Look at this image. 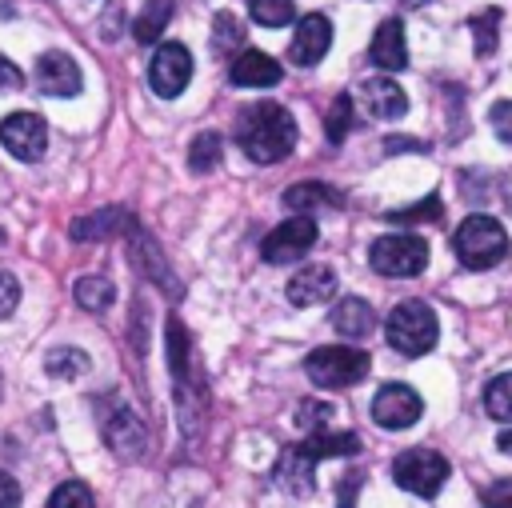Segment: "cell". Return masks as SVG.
<instances>
[{"mask_svg":"<svg viewBox=\"0 0 512 508\" xmlns=\"http://www.w3.org/2000/svg\"><path fill=\"white\" fill-rule=\"evenodd\" d=\"M496 444H500V452H512V432H500Z\"/></svg>","mask_w":512,"mask_h":508,"instance_id":"42","label":"cell"},{"mask_svg":"<svg viewBox=\"0 0 512 508\" xmlns=\"http://www.w3.org/2000/svg\"><path fill=\"white\" fill-rule=\"evenodd\" d=\"M236 144L256 164H276L296 148V120L284 104L260 100L236 116Z\"/></svg>","mask_w":512,"mask_h":508,"instance_id":"1","label":"cell"},{"mask_svg":"<svg viewBox=\"0 0 512 508\" xmlns=\"http://www.w3.org/2000/svg\"><path fill=\"white\" fill-rule=\"evenodd\" d=\"M352 124H356V104H352V96H348V92H340V96L332 100V108H328L324 132H328V140H332V144H344V136L352 132Z\"/></svg>","mask_w":512,"mask_h":508,"instance_id":"26","label":"cell"},{"mask_svg":"<svg viewBox=\"0 0 512 508\" xmlns=\"http://www.w3.org/2000/svg\"><path fill=\"white\" fill-rule=\"evenodd\" d=\"M452 248H456V256H460L464 268L480 272V268H492V264H500L508 256V232H504V224L496 216L476 212V216H468L456 228Z\"/></svg>","mask_w":512,"mask_h":508,"instance_id":"3","label":"cell"},{"mask_svg":"<svg viewBox=\"0 0 512 508\" xmlns=\"http://www.w3.org/2000/svg\"><path fill=\"white\" fill-rule=\"evenodd\" d=\"M328 416H332V408H328V404H320V400L300 404V428H316V424H324Z\"/></svg>","mask_w":512,"mask_h":508,"instance_id":"36","label":"cell"},{"mask_svg":"<svg viewBox=\"0 0 512 508\" xmlns=\"http://www.w3.org/2000/svg\"><path fill=\"white\" fill-rule=\"evenodd\" d=\"M168 20H172V0H148L144 12H140L136 24H132V36H136L140 44H156Z\"/></svg>","mask_w":512,"mask_h":508,"instance_id":"23","label":"cell"},{"mask_svg":"<svg viewBox=\"0 0 512 508\" xmlns=\"http://www.w3.org/2000/svg\"><path fill=\"white\" fill-rule=\"evenodd\" d=\"M420 412H424V400H420V392L408 388V384H384V388L372 396V420H376L380 428H388V432H400V428L416 424Z\"/></svg>","mask_w":512,"mask_h":508,"instance_id":"10","label":"cell"},{"mask_svg":"<svg viewBox=\"0 0 512 508\" xmlns=\"http://www.w3.org/2000/svg\"><path fill=\"white\" fill-rule=\"evenodd\" d=\"M240 40H244L240 20H236L232 12H216V20H212V48H216V52H232Z\"/></svg>","mask_w":512,"mask_h":508,"instance_id":"32","label":"cell"},{"mask_svg":"<svg viewBox=\"0 0 512 508\" xmlns=\"http://www.w3.org/2000/svg\"><path fill=\"white\" fill-rule=\"evenodd\" d=\"M272 480L288 492V496H312L316 492V460L300 448V444H288L272 468Z\"/></svg>","mask_w":512,"mask_h":508,"instance_id":"13","label":"cell"},{"mask_svg":"<svg viewBox=\"0 0 512 508\" xmlns=\"http://www.w3.org/2000/svg\"><path fill=\"white\" fill-rule=\"evenodd\" d=\"M0 144H4L16 160L32 164V160H40L44 148H48V124H44L36 112H8V116L0 120Z\"/></svg>","mask_w":512,"mask_h":508,"instance_id":"9","label":"cell"},{"mask_svg":"<svg viewBox=\"0 0 512 508\" xmlns=\"http://www.w3.org/2000/svg\"><path fill=\"white\" fill-rule=\"evenodd\" d=\"M484 508H512V480H496L484 492Z\"/></svg>","mask_w":512,"mask_h":508,"instance_id":"37","label":"cell"},{"mask_svg":"<svg viewBox=\"0 0 512 508\" xmlns=\"http://www.w3.org/2000/svg\"><path fill=\"white\" fill-rule=\"evenodd\" d=\"M136 220L124 212V208H100L92 216H80L72 220V240H108L116 232H132Z\"/></svg>","mask_w":512,"mask_h":508,"instance_id":"19","label":"cell"},{"mask_svg":"<svg viewBox=\"0 0 512 508\" xmlns=\"http://www.w3.org/2000/svg\"><path fill=\"white\" fill-rule=\"evenodd\" d=\"M188 80H192V56H188V48L176 44V40L160 44V48L152 52V64H148V84H152V92L164 96V100H172V96H180V92L188 88Z\"/></svg>","mask_w":512,"mask_h":508,"instance_id":"8","label":"cell"},{"mask_svg":"<svg viewBox=\"0 0 512 508\" xmlns=\"http://www.w3.org/2000/svg\"><path fill=\"white\" fill-rule=\"evenodd\" d=\"M404 148L424 152L428 144H424V140H412V136H388V140H384V152H404Z\"/></svg>","mask_w":512,"mask_h":508,"instance_id":"41","label":"cell"},{"mask_svg":"<svg viewBox=\"0 0 512 508\" xmlns=\"http://www.w3.org/2000/svg\"><path fill=\"white\" fill-rule=\"evenodd\" d=\"M360 480H364L360 472H352V476L340 480V492H336V504H340V508H356V488H360Z\"/></svg>","mask_w":512,"mask_h":508,"instance_id":"38","label":"cell"},{"mask_svg":"<svg viewBox=\"0 0 512 508\" xmlns=\"http://www.w3.org/2000/svg\"><path fill=\"white\" fill-rule=\"evenodd\" d=\"M220 156H224V140L216 132H200L188 148V168L192 172H212L220 164Z\"/></svg>","mask_w":512,"mask_h":508,"instance_id":"27","label":"cell"},{"mask_svg":"<svg viewBox=\"0 0 512 508\" xmlns=\"http://www.w3.org/2000/svg\"><path fill=\"white\" fill-rule=\"evenodd\" d=\"M104 440H108V448H112L116 456L136 460V456L144 452V444H148V432H144V424H140L136 412L116 408V412L104 420Z\"/></svg>","mask_w":512,"mask_h":508,"instance_id":"17","label":"cell"},{"mask_svg":"<svg viewBox=\"0 0 512 508\" xmlns=\"http://www.w3.org/2000/svg\"><path fill=\"white\" fill-rule=\"evenodd\" d=\"M332 328H336L340 336H348V340H364V336L376 328V312H372L368 300L348 296V300L336 304V312H332Z\"/></svg>","mask_w":512,"mask_h":508,"instance_id":"20","label":"cell"},{"mask_svg":"<svg viewBox=\"0 0 512 508\" xmlns=\"http://www.w3.org/2000/svg\"><path fill=\"white\" fill-rule=\"evenodd\" d=\"M16 304H20V284H16V276L0 272V320H4V316H12V312H16Z\"/></svg>","mask_w":512,"mask_h":508,"instance_id":"35","label":"cell"},{"mask_svg":"<svg viewBox=\"0 0 512 508\" xmlns=\"http://www.w3.org/2000/svg\"><path fill=\"white\" fill-rule=\"evenodd\" d=\"M372 360L368 352L352 348V344H324V348H312L304 356V372L316 388H348V384H360L368 376Z\"/></svg>","mask_w":512,"mask_h":508,"instance_id":"4","label":"cell"},{"mask_svg":"<svg viewBox=\"0 0 512 508\" xmlns=\"http://www.w3.org/2000/svg\"><path fill=\"white\" fill-rule=\"evenodd\" d=\"M44 508H96V500H92L88 484H80V480H64V484L48 496Z\"/></svg>","mask_w":512,"mask_h":508,"instance_id":"31","label":"cell"},{"mask_svg":"<svg viewBox=\"0 0 512 508\" xmlns=\"http://www.w3.org/2000/svg\"><path fill=\"white\" fill-rule=\"evenodd\" d=\"M368 120H400L408 112V96L396 80L388 76H368L360 88H356V100H352Z\"/></svg>","mask_w":512,"mask_h":508,"instance_id":"11","label":"cell"},{"mask_svg":"<svg viewBox=\"0 0 512 508\" xmlns=\"http://www.w3.org/2000/svg\"><path fill=\"white\" fill-rule=\"evenodd\" d=\"M472 36H476V56H492L500 40V8H484L472 16Z\"/></svg>","mask_w":512,"mask_h":508,"instance_id":"30","label":"cell"},{"mask_svg":"<svg viewBox=\"0 0 512 508\" xmlns=\"http://www.w3.org/2000/svg\"><path fill=\"white\" fill-rule=\"evenodd\" d=\"M332 48V20L324 12H308L296 32H292V44H288V60L296 68H312L324 60V52Z\"/></svg>","mask_w":512,"mask_h":508,"instance_id":"12","label":"cell"},{"mask_svg":"<svg viewBox=\"0 0 512 508\" xmlns=\"http://www.w3.org/2000/svg\"><path fill=\"white\" fill-rule=\"evenodd\" d=\"M288 300L296 304V308H312V304H324V300H332V292H336V272L328 268V264H308V268H300L292 280H288Z\"/></svg>","mask_w":512,"mask_h":508,"instance_id":"16","label":"cell"},{"mask_svg":"<svg viewBox=\"0 0 512 508\" xmlns=\"http://www.w3.org/2000/svg\"><path fill=\"white\" fill-rule=\"evenodd\" d=\"M44 372L48 376H60V380H72V376L88 372V356L80 348H52L44 356Z\"/></svg>","mask_w":512,"mask_h":508,"instance_id":"28","label":"cell"},{"mask_svg":"<svg viewBox=\"0 0 512 508\" xmlns=\"http://www.w3.org/2000/svg\"><path fill=\"white\" fill-rule=\"evenodd\" d=\"M368 56L376 68L384 72H400L408 64V44H404V24L396 16L380 20V28L372 32V44H368Z\"/></svg>","mask_w":512,"mask_h":508,"instance_id":"18","label":"cell"},{"mask_svg":"<svg viewBox=\"0 0 512 508\" xmlns=\"http://www.w3.org/2000/svg\"><path fill=\"white\" fill-rule=\"evenodd\" d=\"M284 204L292 208V212H312V208H340L344 204V196L332 188V184H320V180H300V184H292L288 192H284Z\"/></svg>","mask_w":512,"mask_h":508,"instance_id":"21","label":"cell"},{"mask_svg":"<svg viewBox=\"0 0 512 508\" xmlns=\"http://www.w3.org/2000/svg\"><path fill=\"white\" fill-rule=\"evenodd\" d=\"M248 12L264 28H284V24L296 20V4L292 0H248Z\"/></svg>","mask_w":512,"mask_h":508,"instance_id":"29","label":"cell"},{"mask_svg":"<svg viewBox=\"0 0 512 508\" xmlns=\"http://www.w3.org/2000/svg\"><path fill=\"white\" fill-rule=\"evenodd\" d=\"M384 336L400 356H424L440 336V320L424 300H400L384 320Z\"/></svg>","mask_w":512,"mask_h":508,"instance_id":"2","label":"cell"},{"mask_svg":"<svg viewBox=\"0 0 512 508\" xmlns=\"http://www.w3.org/2000/svg\"><path fill=\"white\" fill-rule=\"evenodd\" d=\"M20 84H24L20 68H16L12 60H4V56H0V92H12V88H20Z\"/></svg>","mask_w":512,"mask_h":508,"instance_id":"40","label":"cell"},{"mask_svg":"<svg viewBox=\"0 0 512 508\" xmlns=\"http://www.w3.org/2000/svg\"><path fill=\"white\" fill-rule=\"evenodd\" d=\"M316 220L312 216H288L284 224H276L264 240H260V256L268 260V264H292V260H300L312 244H316Z\"/></svg>","mask_w":512,"mask_h":508,"instance_id":"7","label":"cell"},{"mask_svg":"<svg viewBox=\"0 0 512 508\" xmlns=\"http://www.w3.org/2000/svg\"><path fill=\"white\" fill-rule=\"evenodd\" d=\"M300 448H304L312 460L356 456V452H360V436H356V432H312L308 440H300Z\"/></svg>","mask_w":512,"mask_h":508,"instance_id":"22","label":"cell"},{"mask_svg":"<svg viewBox=\"0 0 512 508\" xmlns=\"http://www.w3.org/2000/svg\"><path fill=\"white\" fill-rule=\"evenodd\" d=\"M488 120H492V132H496L504 144H512V100H496L492 112H488Z\"/></svg>","mask_w":512,"mask_h":508,"instance_id":"34","label":"cell"},{"mask_svg":"<svg viewBox=\"0 0 512 508\" xmlns=\"http://www.w3.org/2000/svg\"><path fill=\"white\" fill-rule=\"evenodd\" d=\"M404 8H420V4H428V0H400Z\"/></svg>","mask_w":512,"mask_h":508,"instance_id":"43","label":"cell"},{"mask_svg":"<svg viewBox=\"0 0 512 508\" xmlns=\"http://www.w3.org/2000/svg\"><path fill=\"white\" fill-rule=\"evenodd\" d=\"M280 76H284V68L260 48H244L228 68V80L236 88H272V84H280Z\"/></svg>","mask_w":512,"mask_h":508,"instance_id":"15","label":"cell"},{"mask_svg":"<svg viewBox=\"0 0 512 508\" xmlns=\"http://www.w3.org/2000/svg\"><path fill=\"white\" fill-rule=\"evenodd\" d=\"M392 480L404 488V492H416V496H436L440 484L448 480V460L432 448H408L396 456L392 464Z\"/></svg>","mask_w":512,"mask_h":508,"instance_id":"6","label":"cell"},{"mask_svg":"<svg viewBox=\"0 0 512 508\" xmlns=\"http://www.w3.org/2000/svg\"><path fill=\"white\" fill-rule=\"evenodd\" d=\"M72 296H76L80 308H88V312H104V308L116 300V288H112L108 276H80L76 288H72Z\"/></svg>","mask_w":512,"mask_h":508,"instance_id":"24","label":"cell"},{"mask_svg":"<svg viewBox=\"0 0 512 508\" xmlns=\"http://www.w3.org/2000/svg\"><path fill=\"white\" fill-rule=\"evenodd\" d=\"M36 84L44 96H76L80 92V68L68 52H44L36 60Z\"/></svg>","mask_w":512,"mask_h":508,"instance_id":"14","label":"cell"},{"mask_svg":"<svg viewBox=\"0 0 512 508\" xmlns=\"http://www.w3.org/2000/svg\"><path fill=\"white\" fill-rule=\"evenodd\" d=\"M368 264H372L380 276H416V272H424V264H428V244H424V236H416V232L380 236V240L368 248Z\"/></svg>","mask_w":512,"mask_h":508,"instance_id":"5","label":"cell"},{"mask_svg":"<svg viewBox=\"0 0 512 508\" xmlns=\"http://www.w3.org/2000/svg\"><path fill=\"white\" fill-rule=\"evenodd\" d=\"M0 508H20V484L8 472H0Z\"/></svg>","mask_w":512,"mask_h":508,"instance_id":"39","label":"cell"},{"mask_svg":"<svg viewBox=\"0 0 512 508\" xmlns=\"http://www.w3.org/2000/svg\"><path fill=\"white\" fill-rule=\"evenodd\" d=\"M440 212H444V204H440V196L432 192V196H424V200L412 204V208L388 212V220H392V224H420V220H440Z\"/></svg>","mask_w":512,"mask_h":508,"instance_id":"33","label":"cell"},{"mask_svg":"<svg viewBox=\"0 0 512 508\" xmlns=\"http://www.w3.org/2000/svg\"><path fill=\"white\" fill-rule=\"evenodd\" d=\"M484 412L492 420H512V372H500L484 388Z\"/></svg>","mask_w":512,"mask_h":508,"instance_id":"25","label":"cell"}]
</instances>
